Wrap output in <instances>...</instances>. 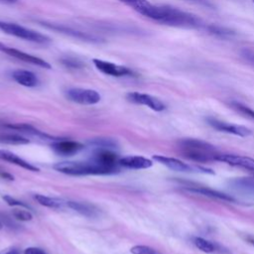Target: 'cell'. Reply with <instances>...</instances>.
Here are the masks:
<instances>
[{"label": "cell", "instance_id": "obj_22", "mask_svg": "<svg viewBox=\"0 0 254 254\" xmlns=\"http://www.w3.org/2000/svg\"><path fill=\"white\" fill-rule=\"evenodd\" d=\"M30 141L20 135L12 133H0V143L10 145H23L28 144Z\"/></svg>", "mask_w": 254, "mask_h": 254}, {"label": "cell", "instance_id": "obj_3", "mask_svg": "<svg viewBox=\"0 0 254 254\" xmlns=\"http://www.w3.org/2000/svg\"><path fill=\"white\" fill-rule=\"evenodd\" d=\"M54 169L60 173L70 176H85V175H110L118 171L101 166L93 161L89 162H59L54 165Z\"/></svg>", "mask_w": 254, "mask_h": 254}, {"label": "cell", "instance_id": "obj_37", "mask_svg": "<svg viewBox=\"0 0 254 254\" xmlns=\"http://www.w3.org/2000/svg\"><path fill=\"white\" fill-rule=\"evenodd\" d=\"M3 227V223H2V221H1V219H0V229Z\"/></svg>", "mask_w": 254, "mask_h": 254}, {"label": "cell", "instance_id": "obj_10", "mask_svg": "<svg viewBox=\"0 0 254 254\" xmlns=\"http://www.w3.org/2000/svg\"><path fill=\"white\" fill-rule=\"evenodd\" d=\"M1 52L17 59V60H20L22 62H25V63H28V64H34V65H37V66H40L42 68H51V64L41 59V58H38L36 56H33L31 54H28V53H25L23 51H20V50H17L15 48H11V47H8V46H4L3 49L1 50Z\"/></svg>", "mask_w": 254, "mask_h": 254}, {"label": "cell", "instance_id": "obj_16", "mask_svg": "<svg viewBox=\"0 0 254 254\" xmlns=\"http://www.w3.org/2000/svg\"><path fill=\"white\" fill-rule=\"evenodd\" d=\"M119 165H121L127 169L141 170V169H148V168L152 167L153 163L151 160L144 158V157L127 156V157H123L119 160Z\"/></svg>", "mask_w": 254, "mask_h": 254}, {"label": "cell", "instance_id": "obj_19", "mask_svg": "<svg viewBox=\"0 0 254 254\" xmlns=\"http://www.w3.org/2000/svg\"><path fill=\"white\" fill-rule=\"evenodd\" d=\"M189 190L196 192V193H200L212 198H217V199H221V200H225V201H234V198L226 193L211 190V189H207V188H203V187H197V188H190Z\"/></svg>", "mask_w": 254, "mask_h": 254}, {"label": "cell", "instance_id": "obj_13", "mask_svg": "<svg viewBox=\"0 0 254 254\" xmlns=\"http://www.w3.org/2000/svg\"><path fill=\"white\" fill-rule=\"evenodd\" d=\"M119 157L116 153L112 152L108 148H100L95 151L91 157V161L104 166L106 168L118 171L117 165L119 164Z\"/></svg>", "mask_w": 254, "mask_h": 254}, {"label": "cell", "instance_id": "obj_4", "mask_svg": "<svg viewBox=\"0 0 254 254\" xmlns=\"http://www.w3.org/2000/svg\"><path fill=\"white\" fill-rule=\"evenodd\" d=\"M0 31L7 35L37 44H47L50 42V38L46 35L16 23L0 21Z\"/></svg>", "mask_w": 254, "mask_h": 254}, {"label": "cell", "instance_id": "obj_15", "mask_svg": "<svg viewBox=\"0 0 254 254\" xmlns=\"http://www.w3.org/2000/svg\"><path fill=\"white\" fill-rule=\"evenodd\" d=\"M13 79L26 87H35L39 84L38 76L30 70L27 69H15L12 72Z\"/></svg>", "mask_w": 254, "mask_h": 254}, {"label": "cell", "instance_id": "obj_11", "mask_svg": "<svg viewBox=\"0 0 254 254\" xmlns=\"http://www.w3.org/2000/svg\"><path fill=\"white\" fill-rule=\"evenodd\" d=\"M206 120H207V123L211 127H213L214 129H216L218 131L237 135L240 137H247V136L251 135V130L245 126L230 124V123L223 122V121L217 120L215 118H211V117H208Z\"/></svg>", "mask_w": 254, "mask_h": 254}, {"label": "cell", "instance_id": "obj_2", "mask_svg": "<svg viewBox=\"0 0 254 254\" xmlns=\"http://www.w3.org/2000/svg\"><path fill=\"white\" fill-rule=\"evenodd\" d=\"M178 145L184 157L196 163L215 161V158L218 155V152L213 145L199 139H182L179 141Z\"/></svg>", "mask_w": 254, "mask_h": 254}, {"label": "cell", "instance_id": "obj_36", "mask_svg": "<svg viewBox=\"0 0 254 254\" xmlns=\"http://www.w3.org/2000/svg\"><path fill=\"white\" fill-rule=\"evenodd\" d=\"M4 46H5V45H4L3 43H1V42H0V52H1V50L3 49V47H4Z\"/></svg>", "mask_w": 254, "mask_h": 254}, {"label": "cell", "instance_id": "obj_31", "mask_svg": "<svg viewBox=\"0 0 254 254\" xmlns=\"http://www.w3.org/2000/svg\"><path fill=\"white\" fill-rule=\"evenodd\" d=\"M24 254H46V252L38 247H29L25 249Z\"/></svg>", "mask_w": 254, "mask_h": 254}, {"label": "cell", "instance_id": "obj_30", "mask_svg": "<svg viewBox=\"0 0 254 254\" xmlns=\"http://www.w3.org/2000/svg\"><path fill=\"white\" fill-rule=\"evenodd\" d=\"M3 199L7 202V204L8 205H11V206H20V207H24V208H30V206L28 205V204H26V203H24L23 201H20V200H18V199H16V198H14V197H12V196H10V195H3Z\"/></svg>", "mask_w": 254, "mask_h": 254}, {"label": "cell", "instance_id": "obj_20", "mask_svg": "<svg viewBox=\"0 0 254 254\" xmlns=\"http://www.w3.org/2000/svg\"><path fill=\"white\" fill-rule=\"evenodd\" d=\"M205 31H207V33L213 35V36H216V37H219V38H223V39H226V38H231L232 36L235 35V33L225 27H221V26H217V25H204V28H203Z\"/></svg>", "mask_w": 254, "mask_h": 254}, {"label": "cell", "instance_id": "obj_9", "mask_svg": "<svg viewBox=\"0 0 254 254\" xmlns=\"http://www.w3.org/2000/svg\"><path fill=\"white\" fill-rule=\"evenodd\" d=\"M126 98L128 101H130L132 103L148 106L149 108L153 109L154 111H163L166 108V105L159 98H157L153 95L147 94V93L133 91V92L127 93Z\"/></svg>", "mask_w": 254, "mask_h": 254}, {"label": "cell", "instance_id": "obj_8", "mask_svg": "<svg viewBox=\"0 0 254 254\" xmlns=\"http://www.w3.org/2000/svg\"><path fill=\"white\" fill-rule=\"evenodd\" d=\"M153 159L156 160L157 162L161 163L162 165L168 167L169 169L177 171V172H201V173L213 174V172H211L210 170L200 168V167H191L176 158L165 157L162 155H155V156H153Z\"/></svg>", "mask_w": 254, "mask_h": 254}, {"label": "cell", "instance_id": "obj_26", "mask_svg": "<svg viewBox=\"0 0 254 254\" xmlns=\"http://www.w3.org/2000/svg\"><path fill=\"white\" fill-rule=\"evenodd\" d=\"M230 105L234 110H236L241 115H243L251 120H254V110H252L250 107H248L240 102H237V101L230 102Z\"/></svg>", "mask_w": 254, "mask_h": 254}, {"label": "cell", "instance_id": "obj_33", "mask_svg": "<svg viewBox=\"0 0 254 254\" xmlns=\"http://www.w3.org/2000/svg\"><path fill=\"white\" fill-rule=\"evenodd\" d=\"M0 176L6 180H9V181H13L14 180V177L9 174V173H6V172H0Z\"/></svg>", "mask_w": 254, "mask_h": 254}, {"label": "cell", "instance_id": "obj_25", "mask_svg": "<svg viewBox=\"0 0 254 254\" xmlns=\"http://www.w3.org/2000/svg\"><path fill=\"white\" fill-rule=\"evenodd\" d=\"M193 244L199 250H201L202 252H205V253H212L215 251V245L202 237H194Z\"/></svg>", "mask_w": 254, "mask_h": 254}, {"label": "cell", "instance_id": "obj_28", "mask_svg": "<svg viewBox=\"0 0 254 254\" xmlns=\"http://www.w3.org/2000/svg\"><path fill=\"white\" fill-rule=\"evenodd\" d=\"M132 254H159L154 248L146 245H135L130 249Z\"/></svg>", "mask_w": 254, "mask_h": 254}, {"label": "cell", "instance_id": "obj_18", "mask_svg": "<svg viewBox=\"0 0 254 254\" xmlns=\"http://www.w3.org/2000/svg\"><path fill=\"white\" fill-rule=\"evenodd\" d=\"M66 205L75 210L76 212L86 216V217H95L98 215V208H96L93 204L86 203V202H80V201H66Z\"/></svg>", "mask_w": 254, "mask_h": 254}, {"label": "cell", "instance_id": "obj_1", "mask_svg": "<svg viewBox=\"0 0 254 254\" xmlns=\"http://www.w3.org/2000/svg\"><path fill=\"white\" fill-rule=\"evenodd\" d=\"M130 7L138 14L163 25L185 28L203 29L202 21L191 13L169 5H157L148 0H117Z\"/></svg>", "mask_w": 254, "mask_h": 254}, {"label": "cell", "instance_id": "obj_24", "mask_svg": "<svg viewBox=\"0 0 254 254\" xmlns=\"http://www.w3.org/2000/svg\"><path fill=\"white\" fill-rule=\"evenodd\" d=\"M60 62L64 66L70 68V69H79L84 66V63L75 57L65 56V57L61 58Z\"/></svg>", "mask_w": 254, "mask_h": 254}, {"label": "cell", "instance_id": "obj_12", "mask_svg": "<svg viewBox=\"0 0 254 254\" xmlns=\"http://www.w3.org/2000/svg\"><path fill=\"white\" fill-rule=\"evenodd\" d=\"M215 161H219L227 165L241 168L243 170L254 173V159H251L249 157L231 154H218L215 158Z\"/></svg>", "mask_w": 254, "mask_h": 254}, {"label": "cell", "instance_id": "obj_27", "mask_svg": "<svg viewBox=\"0 0 254 254\" xmlns=\"http://www.w3.org/2000/svg\"><path fill=\"white\" fill-rule=\"evenodd\" d=\"M12 214L16 219L20 221H30L33 218L32 213L29 210H27V208H24V207L20 209H14L12 211Z\"/></svg>", "mask_w": 254, "mask_h": 254}, {"label": "cell", "instance_id": "obj_32", "mask_svg": "<svg viewBox=\"0 0 254 254\" xmlns=\"http://www.w3.org/2000/svg\"><path fill=\"white\" fill-rule=\"evenodd\" d=\"M185 1H189V2H192L195 4H199V5H203L206 7H210L211 4L209 3L208 0H185Z\"/></svg>", "mask_w": 254, "mask_h": 254}, {"label": "cell", "instance_id": "obj_23", "mask_svg": "<svg viewBox=\"0 0 254 254\" xmlns=\"http://www.w3.org/2000/svg\"><path fill=\"white\" fill-rule=\"evenodd\" d=\"M231 184L243 190L254 192V177H247V178H237L231 181Z\"/></svg>", "mask_w": 254, "mask_h": 254}, {"label": "cell", "instance_id": "obj_34", "mask_svg": "<svg viewBox=\"0 0 254 254\" xmlns=\"http://www.w3.org/2000/svg\"><path fill=\"white\" fill-rule=\"evenodd\" d=\"M6 254H19V252H18V250H16V249H12V250L8 251Z\"/></svg>", "mask_w": 254, "mask_h": 254}, {"label": "cell", "instance_id": "obj_38", "mask_svg": "<svg viewBox=\"0 0 254 254\" xmlns=\"http://www.w3.org/2000/svg\"><path fill=\"white\" fill-rule=\"evenodd\" d=\"M250 242H251L252 244H254V239H251V240H250Z\"/></svg>", "mask_w": 254, "mask_h": 254}, {"label": "cell", "instance_id": "obj_29", "mask_svg": "<svg viewBox=\"0 0 254 254\" xmlns=\"http://www.w3.org/2000/svg\"><path fill=\"white\" fill-rule=\"evenodd\" d=\"M241 58L250 65L254 67V50L251 48H243L240 51Z\"/></svg>", "mask_w": 254, "mask_h": 254}, {"label": "cell", "instance_id": "obj_14", "mask_svg": "<svg viewBox=\"0 0 254 254\" xmlns=\"http://www.w3.org/2000/svg\"><path fill=\"white\" fill-rule=\"evenodd\" d=\"M84 148L83 144L71 140H60L52 144V149L59 155L71 156Z\"/></svg>", "mask_w": 254, "mask_h": 254}, {"label": "cell", "instance_id": "obj_7", "mask_svg": "<svg viewBox=\"0 0 254 254\" xmlns=\"http://www.w3.org/2000/svg\"><path fill=\"white\" fill-rule=\"evenodd\" d=\"M92 64L102 73L111 76H134L135 72L127 66L116 64L111 62H107L100 59H93Z\"/></svg>", "mask_w": 254, "mask_h": 254}, {"label": "cell", "instance_id": "obj_35", "mask_svg": "<svg viewBox=\"0 0 254 254\" xmlns=\"http://www.w3.org/2000/svg\"><path fill=\"white\" fill-rule=\"evenodd\" d=\"M18 0H0V2H3V3H15Z\"/></svg>", "mask_w": 254, "mask_h": 254}, {"label": "cell", "instance_id": "obj_39", "mask_svg": "<svg viewBox=\"0 0 254 254\" xmlns=\"http://www.w3.org/2000/svg\"><path fill=\"white\" fill-rule=\"evenodd\" d=\"M253 2H254V0H253Z\"/></svg>", "mask_w": 254, "mask_h": 254}, {"label": "cell", "instance_id": "obj_21", "mask_svg": "<svg viewBox=\"0 0 254 254\" xmlns=\"http://www.w3.org/2000/svg\"><path fill=\"white\" fill-rule=\"evenodd\" d=\"M34 198L41 204L50 208H62L64 206V201L55 197L46 196L43 194H36Z\"/></svg>", "mask_w": 254, "mask_h": 254}, {"label": "cell", "instance_id": "obj_5", "mask_svg": "<svg viewBox=\"0 0 254 254\" xmlns=\"http://www.w3.org/2000/svg\"><path fill=\"white\" fill-rule=\"evenodd\" d=\"M38 23L47 29L53 30L55 32L64 34L65 36H68V37H71V38H74V39H77V40H80L83 42L92 43V44H100V43L104 42L103 39H101L95 35H92V34H89L86 32H82V31L62 25V24H56V23H51V22H46V21H38Z\"/></svg>", "mask_w": 254, "mask_h": 254}, {"label": "cell", "instance_id": "obj_6", "mask_svg": "<svg viewBox=\"0 0 254 254\" xmlns=\"http://www.w3.org/2000/svg\"><path fill=\"white\" fill-rule=\"evenodd\" d=\"M65 95L70 101L82 105H93L98 103L101 99L100 94L96 90L80 87L67 89Z\"/></svg>", "mask_w": 254, "mask_h": 254}, {"label": "cell", "instance_id": "obj_17", "mask_svg": "<svg viewBox=\"0 0 254 254\" xmlns=\"http://www.w3.org/2000/svg\"><path fill=\"white\" fill-rule=\"evenodd\" d=\"M0 160L6 161L8 163L14 164L16 166H19L25 170L28 171H32V172H39V168H37L36 166L28 163L27 161H25L24 159L20 158L19 156H17L16 154L7 151V150H0Z\"/></svg>", "mask_w": 254, "mask_h": 254}]
</instances>
